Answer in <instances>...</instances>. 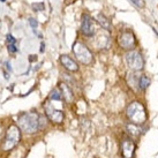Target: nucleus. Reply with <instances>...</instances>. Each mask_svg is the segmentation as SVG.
<instances>
[{
  "mask_svg": "<svg viewBox=\"0 0 158 158\" xmlns=\"http://www.w3.org/2000/svg\"><path fill=\"white\" fill-rule=\"evenodd\" d=\"M126 115L131 123L136 126H141L148 120V112L145 110V106L141 102L131 103L126 110Z\"/></svg>",
  "mask_w": 158,
  "mask_h": 158,
  "instance_id": "f257e3e1",
  "label": "nucleus"
},
{
  "mask_svg": "<svg viewBox=\"0 0 158 158\" xmlns=\"http://www.w3.org/2000/svg\"><path fill=\"white\" fill-rule=\"evenodd\" d=\"M18 123L21 131L32 134L40 129V115L36 112H26L19 117Z\"/></svg>",
  "mask_w": 158,
  "mask_h": 158,
  "instance_id": "f03ea898",
  "label": "nucleus"
},
{
  "mask_svg": "<svg viewBox=\"0 0 158 158\" xmlns=\"http://www.w3.org/2000/svg\"><path fill=\"white\" fill-rule=\"evenodd\" d=\"M72 51L74 53L75 58L85 66L90 65L94 61V56H92L91 51L89 50V48H87V45H84L81 42H75L73 44Z\"/></svg>",
  "mask_w": 158,
  "mask_h": 158,
  "instance_id": "7ed1b4c3",
  "label": "nucleus"
},
{
  "mask_svg": "<svg viewBox=\"0 0 158 158\" xmlns=\"http://www.w3.org/2000/svg\"><path fill=\"white\" fill-rule=\"evenodd\" d=\"M21 140V133L20 128L15 125L9 126L4 140V150H12L14 147H16Z\"/></svg>",
  "mask_w": 158,
  "mask_h": 158,
  "instance_id": "20e7f679",
  "label": "nucleus"
},
{
  "mask_svg": "<svg viewBox=\"0 0 158 158\" xmlns=\"http://www.w3.org/2000/svg\"><path fill=\"white\" fill-rule=\"evenodd\" d=\"M125 60H126V64L129 69L134 70V72H140L144 68L145 61L144 58L142 57V54L137 51H129V52L126 54L125 57Z\"/></svg>",
  "mask_w": 158,
  "mask_h": 158,
  "instance_id": "39448f33",
  "label": "nucleus"
},
{
  "mask_svg": "<svg viewBox=\"0 0 158 158\" xmlns=\"http://www.w3.org/2000/svg\"><path fill=\"white\" fill-rule=\"evenodd\" d=\"M118 44L123 50L133 51L135 48L136 44H137L134 32L132 30H129V29L123 30L118 36Z\"/></svg>",
  "mask_w": 158,
  "mask_h": 158,
  "instance_id": "423d86ee",
  "label": "nucleus"
},
{
  "mask_svg": "<svg viewBox=\"0 0 158 158\" xmlns=\"http://www.w3.org/2000/svg\"><path fill=\"white\" fill-rule=\"evenodd\" d=\"M45 114L48 115V118L54 123H61L65 120V113L61 110H59L57 107L52 105V103H45L44 105Z\"/></svg>",
  "mask_w": 158,
  "mask_h": 158,
  "instance_id": "0eeeda50",
  "label": "nucleus"
},
{
  "mask_svg": "<svg viewBox=\"0 0 158 158\" xmlns=\"http://www.w3.org/2000/svg\"><path fill=\"white\" fill-rule=\"evenodd\" d=\"M81 32L85 37H92L95 35V23L89 14L82 15V23H81Z\"/></svg>",
  "mask_w": 158,
  "mask_h": 158,
  "instance_id": "6e6552de",
  "label": "nucleus"
},
{
  "mask_svg": "<svg viewBox=\"0 0 158 158\" xmlns=\"http://www.w3.org/2000/svg\"><path fill=\"white\" fill-rule=\"evenodd\" d=\"M121 157L123 158H133L135 154L136 144L131 137H123L121 141Z\"/></svg>",
  "mask_w": 158,
  "mask_h": 158,
  "instance_id": "1a4fd4ad",
  "label": "nucleus"
},
{
  "mask_svg": "<svg viewBox=\"0 0 158 158\" xmlns=\"http://www.w3.org/2000/svg\"><path fill=\"white\" fill-rule=\"evenodd\" d=\"M60 62H61V65L67 70H69V72H77L79 70V65H77V62L75 61L74 59H72L69 56H61L60 57Z\"/></svg>",
  "mask_w": 158,
  "mask_h": 158,
  "instance_id": "9d476101",
  "label": "nucleus"
},
{
  "mask_svg": "<svg viewBox=\"0 0 158 158\" xmlns=\"http://www.w3.org/2000/svg\"><path fill=\"white\" fill-rule=\"evenodd\" d=\"M60 89H61L62 99H65L67 103H72L73 99H74V95H73L69 87L66 83H61L60 84Z\"/></svg>",
  "mask_w": 158,
  "mask_h": 158,
  "instance_id": "9b49d317",
  "label": "nucleus"
},
{
  "mask_svg": "<svg viewBox=\"0 0 158 158\" xmlns=\"http://www.w3.org/2000/svg\"><path fill=\"white\" fill-rule=\"evenodd\" d=\"M97 21H98V23L101 24V27L103 28V29H105V30H107V31L111 30L110 20L106 18L104 14H102V13L98 14V16H97Z\"/></svg>",
  "mask_w": 158,
  "mask_h": 158,
  "instance_id": "f8f14e48",
  "label": "nucleus"
},
{
  "mask_svg": "<svg viewBox=\"0 0 158 158\" xmlns=\"http://www.w3.org/2000/svg\"><path fill=\"white\" fill-rule=\"evenodd\" d=\"M150 84V79L145 75H141L139 80H137V87L141 89V90H145V89L149 87Z\"/></svg>",
  "mask_w": 158,
  "mask_h": 158,
  "instance_id": "ddd939ff",
  "label": "nucleus"
},
{
  "mask_svg": "<svg viewBox=\"0 0 158 158\" xmlns=\"http://www.w3.org/2000/svg\"><path fill=\"white\" fill-rule=\"evenodd\" d=\"M50 99H52V101H58V102L62 101L61 91H60L59 89H54V90L50 94Z\"/></svg>",
  "mask_w": 158,
  "mask_h": 158,
  "instance_id": "4468645a",
  "label": "nucleus"
},
{
  "mask_svg": "<svg viewBox=\"0 0 158 158\" xmlns=\"http://www.w3.org/2000/svg\"><path fill=\"white\" fill-rule=\"evenodd\" d=\"M127 128H128V133H129L131 135H133V136H139V135H140V129H139V126L131 123Z\"/></svg>",
  "mask_w": 158,
  "mask_h": 158,
  "instance_id": "2eb2a0df",
  "label": "nucleus"
},
{
  "mask_svg": "<svg viewBox=\"0 0 158 158\" xmlns=\"http://www.w3.org/2000/svg\"><path fill=\"white\" fill-rule=\"evenodd\" d=\"M32 7V10L34 12H40V10H44L45 9V5L44 2H34L31 5Z\"/></svg>",
  "mask_w": 158,
  "mask_h": 158,
  "instance_id": "dca6fc26",
  "label": "nucleus"
},
{
  "mask_svg": "<svg viewBox=\"0 0 158 158\" xmlns=\"http://www.w3.org/2000/svg\"><path fill=\"white\" fill-rule=\"evenodd\" d=\"M29 24L31 26V28H32V29H36V28H37V26H38V22H37V20H35L34 18H30V19H29Z\"/></svg>",
  "mask_w": 158,
  "mask_h": 158,
  "instance_id": "f3484780",
  "label": "nucleus"
},
{
  "mask_svg": "<svg viewBox=\"0 0 158 158\" xmlns=\"http://www.w3.org/2000/svg\"><path fill=\"white\" fill-rule=\"evenodd\" d=\"M8 51L10 53L18 52V48H16V45L15 44H8Z\"/></svg>",
  "mask_w": 158,
  "mask_h": 158,
  "instance_id": "a211bd4d",
  "label": "nucleus"
},
{
  "mask_svg": "<svg viewBox=\"0 0 158 158\" xmlns=\"http://www.w3.org/2000/svg\"><path fill=\"white\" fill-rule=\"evenodd\" d=\"M133 4H135L139 7H143L144 6V0H131Z\"/></svg>",
  "mask_w": 158,
  "mask_h": 158,
  "instance_id": "6ab92c4d",
  "label": "nucleus"
},
{
  "mask_svg": "<svg viewBox=\"0 0 158 158\" xmlns=\"http://www.w3.org/2000/svg\"><path fill=\"white\" fill-rule=\"evenodd\" d=\"M7 42H8V44H16V40L9 34L7 35Z\"/></svg>",
  "mask_w": 158,
  "mask_h": 158,
  "instance_id": "aec40b11",
  "label": "nucleus"
},
{
  "mask_svg": "<svg viewBox=\"0 0 158 158\" xmlns=\"http://www.w3.org/2000/svg\"><path fill=\"white\" fill-rule=\"evenodd\" d=\"M5 65H6V68H7L9 72H12V67H10V64H9V62H5Z\"/></svg>",
  "mask_w": 158,
  "mask_h": 158,
  "instance_id": "412c9836",
  "label": "nucleus"
},
{
  "mask_svg": "<svg viewBox=\"0 0 158 158\" xmlns=\"http://www.w3.org/2000/svg\"><path fill=\"white\" fill-rule=\"evenodd\" d=\"M44 48H45V44L42 43V44H40V52H44Z\"/></svg>",
  "mask_w": 158,
  "mask_h": 158,
  "instance_id": "4be33fe9",
  "label": "nucleus"
},
{
  "mask_svg": "<svg viewBox=\"0 0 158 158\" xmlns=\"http://www.w3.org/2000/svg\"><path fill=\"white\" fill-rule=\"evenodd\" d=\"M0 1H1V2H6V0H0Z\"/></svg>",
  "mask_w": 158,
  "mask_h": 158,
  "instance_id": "5701e85b",
  "label": "nucleus"
}]
</instances>
